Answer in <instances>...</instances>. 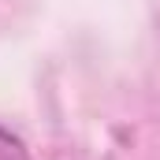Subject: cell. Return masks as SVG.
I'll use <instances>...</instances> for the list:
<instances>
[{"instance_id": "obj_1", "label": "cell", "mask_w": 160, "mask_h": 160, "mask_svg": "<svg viewBox=\"0 0 160 160\" xmlns=\"http://www.w3.org/2000/svg\"><path fill=\"white\" fill-rule=\"evenodd\" d=\"M0 160H30L26 145L19 134H11L8 127H0Z\"/></svg>"}]
</instances>
